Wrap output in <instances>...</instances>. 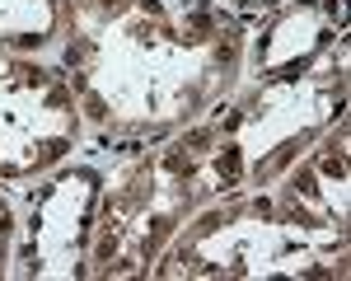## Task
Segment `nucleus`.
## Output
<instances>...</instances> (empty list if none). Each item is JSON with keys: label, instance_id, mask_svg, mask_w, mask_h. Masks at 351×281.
<instances>
[{"label": "nucleus", "instance_id": "11", "mask_svg": "<svg viewBox=\"0 0 351 281\" xmlns=\"http://www.w3.org/2000/svg\"><path fill=\"white\" fill-rule=\"evenodd\" d=\"M239 14H271V10H281L286 0H230Z\"/></svg>", "mask_w": 351, "mask_h": 281}, {"label": "nucleus", "instance_id": "8", "mask_svg": "<svg viewBox=\"0 0 351 281\" xmlns=\"http://www.w3.org/2000/svg\"><path fill=\"white\" fill-rule=\"evenodd\" d=\"M342 38V0H286L253 42V80H291L314 66Z\"/></svg>", "mask_w": 351, "mask_h": 281}, {"label": "nucleus", "instance_id": "4", "mask_svg": "<svg viewBox=\"0 0 351 281\" xmlns=\"http://www.w3.org/2000/svg\"><path fill=\"white\" fill-rule=\"evenodd\" d=\"M164 277H347L342 253H314L276 216L271 197H220L192 211Z\"/></svg>", "mask_w": 351, "mask_h": 281}, {"label": "nucleus", "instance_id": "6", "mask_svg": "<svg viewBox=\"0 0 351 281\" xmlns=\"http://www.w3.org/2000/svg\"><path fill=\"white\" fill-rule=\"evenodd\" d=\"M104 178L94 169H75L52 178L43 197L33 201L24 249H19V272L24 277H84L89 267V244H94V216H99Z\"/></svg>", "mask_w": 351, "mask_h": 281}, {"label": "nucleus", "instance_id": "9", "mask_svg": "<svg viewBox=\"0 0 351 281\" xmlns=\"http://www.w3.org/2000/svg\"><path fill=\"white\" fill-rule=\"evenodd\" d=\"M66 0H0V47L5 52H43L61 38Z\"/></svg>", "mask_w": 351, "mask_h": 281}, {"label": "nucleus", "instance_id": "5", "mask_svg": "<svg viewBox=\"0 0 351 281\" xmlns=\"http://www.w3.org/2000/svg\"><path fill=\"white\" fill-rule=\"evenodd\" d=\"M80 99L61 71L0 47V178H43L80 140Z\"/></svg>", "mask_w": 351, "mask_h": 281}, {"label": "nucleus", "instance_id": "2", "mask_svg": "<svg viewBox=\"0 0 351 281\" xmlns=\"http://www.w3.org/2000/svg\"><path fill=\"white\" fill-rule=\"evenodd\" d=\"M342 103H347V71L342 61H324L291 80L253 84L230 112L183 132L206 201H220L248 183L253 188L276 183L300 160V150L314 145L342 117Z\"/></svg>", "mask_w": 351, "mask_h": 281}, {"label": "nucleus", "instance_id": "3", "mask_svg": "<svg viewBox=\"0 0 351 281\" xmlns=\"http://www.w3.org/2000/svg\"><path fill=\"white\" fill-rule=\"evenodd\" d=\"M202 206H211V201H206V188L188 155V140L178 136L164 150L136 160L112 188H104L99 216H94L89 272L94 277L150 272V262L164 253V244Z\"/></svg>", "mask_w": 351, "mask_h": 281}, {"label": "nucleus", "instance_id": "10", "mask_svg": "<svg viewBox=\"0 0 351 281\" xmlns=\"http://www.w3.org/2000/svg\"><path fill=\"white\" fill-rule=\"evenodd\" d=\"M10 249H14V206L0 197V272L10 262Z\"/></svg>", "mask_w": 351, "mask_h": 281}, {"label": "nucleus", "instance_id": "1", "mask_svg": "<svg viewBox=\"0 0 351 281\" xmlns=\"http://www.w3.org/2000/svg\"><path fill=\"white\" fill-rule=\"evenodd\" d=\"M71 89L99 127L164 132L234 84L243 38L216 10L164 0H66Z\"/></svg>", "mask_w": 351, "mask_h": 281}, {"label": "nucleus", "instance_id": "7", "mask_svg": "<svg viewBox=\"0 0 351 281\" xmlns=\"http://www.w3.org/2000/svg\"><path fill=\"white\" fill-rule=\"evenodd\" d=\"M347 183H351V160H347V117H337L324 132V140L286 169V188L276 197V216L295 225L304 239L319 234H347Z\"/></svg>", "mask_w": 351, "mask_h": 281}]
</instances>
